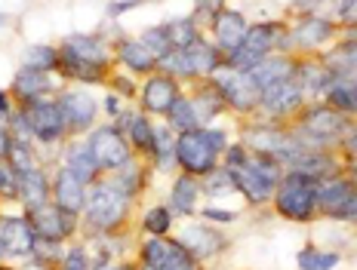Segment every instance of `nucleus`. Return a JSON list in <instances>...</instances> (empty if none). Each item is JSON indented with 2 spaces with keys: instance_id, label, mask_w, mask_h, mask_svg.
<instances>
[{
  "instance_id": "obj_43",
  "label": "nucleus",
  "mask_w": 357,
  "mask_h": 270,
  "mask_svg": "<svg viewBox=\"0 0 357 270\" xmlns=\"http://www.w3.org/2000/svg\"><path fill=\"white\" fill-rule=\"evenodd\" d=\"M158 270H197V258L188 249H182L178 243H173V252H169V258L163 261Z\"/></svg>"
},
{
  "instance_id": "obj_14",
  "label": "nucleus",
  "mask_w": 357,
  "mask_h": 270,
  "mask_svg": "<svg viewBox=\"0 0 357 270\" xmlns=\"http://www.w3.org/2000/svg\"><path fill=\"white\" fill-rule=\"evenodd\" d=\"M53 197H56L59 209H65L68 215H80V209L86 206V184L80 182L71 169L62 166L53 182Z\"/></svg>"
},
{
  "instance_id": "obj_33",
  "label": "nucleus",
  "mask_w": 357,
  "mask_h": 270,
  "mask_svg": "<svg viewBox=\"0 0 357 270\" xmlns=\"http://www.w3.org/2000/svg\"><path fill=\"white\" fill-rule=\"evenodd\" d=\"M176 138L169 126H158L154 129V160H158V169H169L176 163Z\"/></svg>"
},
{
  "instance_id": "obj_50",
  "label": "nucleus",
  "mask_w": 357,
  "mask_h": 270,
  "mask_svg": "<svg viewBox=\"0 0 357 270\" xmlns=\"http://www.w3.org/2000/svg\"><path fill=\"white\" fill-rule=\"evenodd\" d=\"M345 151H348V157H354V163H357V129L345 138Z\"/></svg>"
},
{
  "instance_id": "obj_13",
  "label": "nucleus",
  "mask_w": 357,
  "mask_h": 270,
  "mask_svg": "<svg viewBox=\"0 0 357 270\" xmlns=\"http://www.w3.org/2000/svg\"><path fill=\"white\" fill-rule=\"evenodd\" d=\"M250 31V25H247V19L241 16L237 10H219L213 16V34H215V47L219 49H225L228 56L241 47L243 43V37H247Z\"/></svg>"
},
{
  "instance_id": "obj_11",
  "label": "nucleus",
  "mask_w": 357,
  "mask_h": 270,
  "mask_svg": "<svg viewBox=\"0 0 357 270\" xmlns=\"http://www.w3.org/2000/svg\"><path fill=\"white\" fill-rule=\"evenodd\" d=\"M28 221H31L37 237H47V239H62L74 230V215H68L59 206H50V202L28 209Z\"/></svg>"
},
{
  "instance_id": "obj_49",
  "label": "nucleus",
  "mask_w": 357,
  "mask_h": 270,
  "mask_svg": "<svg viewBox=\"0 0 357 270\" xmlns=\"http://www.w3.org/2000/svg\"><path fill=\"white\" fill-rule=\"evenodd\" d=\"M114 84H117V93H121V95H132V93H136V84H132V80H126V77H117Z\"/></svg>"
},
{
  "instance_id": "obj_7",
  "label": "nucleus",
  "mask_w": 357,
  "mask_h": 270,
  "mask_svg": "<svg viewBox=\"0 0 357 270\" xmlns=\"http://www.w3.org/2000/svg\"><path fill=\"white\" fill-rule=\"evenodd\" d=\"M215 89L225 99V104H231L237 111H250L252 104H259L262 89L252 84V77L247 71H234L231 65H222L215 71Z\"/></svg>"
},
{
  "instance_id": "obj_54",
  "label": "nucleus",
  "mask_w": 357,
  "mask_h": 270,
  "mask_svg": "<svg viewBox=\"0 0 357 270\" xmlns=\"http://www.w3.org/2000/svg\"><path fill=\"white\" fill-rule=\"evenodd\" d=\"M0 270H13V267H0Z\"/></svg>"
},
{
  "instance_id": "obj_8",
  "label": "nucleus",
  "mask_w": 357,
  "mask_h": 270,
  "mask_svg": "<svg viewBox=\"0 0 357 270\" xmlns=\"http://www.w3.org/2000/svg\"><path fill=\"white\" fill-rule=\"evenodd\" d=\"M25 117L37 141H59L62 132L68 129L59 102H50V99H37L31 104H25Z\"/></svg>"
},
{
  "instance_id": "obj_48",
  "label": "nucleus",
  "mask_w": 357,
  "mask_h": 270,
  "mask_svg": "<svg viewBox=\"0 0 357 270\" xmlns=\"http://www.w3.org/2000/svg\"><path fill=\"white\" fill-rule=\"evenodd\" d=\"M10 145H13V135H10V129H6V123H0V160H6Z\"/></svg>"
},
{
  "instance_id": "obj_32",
  "label": "nucleus",
  "mask_w": 357,
  "mask_h": 270,
  "mask_svg": "<svg viewBox=\"0 0 357 270\" xmlns=\"http://www.w3.org/2000/svg\"><path fill=\"white\" fill-rule=\"evenodd\" d=\"M200 191L210 193V197H225V193L237 191V178H234V172L228 166H215L213 172H206V175H204Z\"/></svg>"
},
{
  "instance_id": "obj_25",
  "label": "nucleus",
  "mask_w": 357,
  "mask_h": 270,
  "mask_svg": "<svg viewBox=\"0 0 357 270\" xmlns=\"http://www.w3.org/2000/svg\"><path fill=\"white\" fill-rule=\"evenodd\" d=\"M117 58H121L130 71H151V68H158V56H154L142 40H121Z\"/></svg>"
},
{
  "instance_id": "obj_6",
  "label": "nucleus",
  "mask_w": 357,
  "mask_h": 270,
  "mask_svg": "<svg viewBox=\"0 0 357 270\" xmlns=\"http://www.w3.org/2000/svg\"><path fill=\"white\" fill-rule=\"evenodd\" d=\"M278 34L280 28L271 25V22H262V25H252L247 37H243V43L231 52V65L234 71H250L252 65H259L262 58H268V52L274 49V43H278Z\"/></svg>"
},
{
  "instance_id": "obj_3",
  "label": "nucleus",
  "mask_w": 357,
  "mask_h": 270,
  "mask_svg": "<svg viewBox=\"0 0 357 270\" xmlns=\"http://www.w3.org/2000/svg\"><path fill=\"white\" fill-rule=\"evenodd\" d=\"M317 178L305 175V172H289L280 178V187L274 191V206L284 219L293 221H308L317 209Z\"/></svg>"
},
{
  "instance_id": "obj_15",
  "label": "nucleus",
  "mask_w": 357,
  "mask_h": 270,
  "mask_svg": "<svg viewBox=\"0 0 357 270\" xmlns=\"http://www.w3.org/2000/svg\"><path fill=\"white\" fill-rule=\"evenodd\" d=\"M302 129H305V135H314L317 145H326L333 135H339L345 129V117L330 108H311L308 114L302 117Z\"/></svg>"
},
{
  "instance_id": "obj_40",
  "label": "nucleus",
  "mask_w": 357,
  "mask_h": 270,
  "mask_svg": "<svg viewBox=\"0 0 357 270\" xmlns=\"http://www.w3.org/2000/svg\"><path fill=\"white\" fill-rule=\"evenodd\" d=\"M145 234H151V237H163V234H169V224H173V215H169V209L167 206H154V209H148V215H145Z\"/></svg>"
},
{
  "instance_id": "obj_38",
  "label": "nucleus",
  "mask_w": 357,
  "mask_h": 270,
  "mask_svg": "<svg viewBox=\"0 0 357 270\" xmlns=\"http://www.w3.org/2000/svg\"><path fill=\"white\" fill-rule=\"evenodd\" d=\"M167 31H169V40H173V49H188L195 40H200V37H197V25H195V19L173 22V25H167Z\"/></svg>"
},
{
  "instance_id": "obj_37",
  "label": "nucleus",
  "mask_w": 357,
  "mask_h": 270,
  "mask_svg": "<svg viewBox=\"0 0 357 270\" xmlns=\"http://www.w3.org/2000/svg\"><path fill=\"white\" fill-rule=\"evenodd\" d=\"M336 264H339L336 252H326V249H302L299 252V267L302 270H333Z\"/></svg>"
},
{
  "instance_id": "obj_45",
  "label": "nucleus",
  "mask_w": 357,
  "mask_h": 270,
  "mask_svg": "<svg viewBox=\"0 0 357 270\" xmlns=\"http://www.w3.org/2000/svg\"><path fill=\"white\" fill-rule=\"evenodd\" d=\"M339 19L357 25V0H339Z\"/></svg>"
},
{
  "instance_id": "obj_44",
  "label": "nucleus",
  "mask_w": 357,
  "mask_h": 270,
  "mask_svg": "<svg viewBox=\"0 0 357 270\" xmlns=\"http://www.w3.org/2000/svg\"><path fill=\"white\" fill-rule=\"evenodd\" d=\"M62 270H89V258H86V252L80 249H71V252H65V258H62Z\"/></svg>"
},
{
  "instance_id": "obj_39",
  "label": "nucleus",
  "mask_w": 357,
  "mask_h": 270,
  "mask_svg": "<svg viewBox=\"0 0 357 270\" xmlns=\"http://www.w3.org/2000/svg\"><path fill=\"white\" fill-rule=\"evenodd\" d=\"M111 182H114L117 187H121V191L126 193V197H132V193L139 191V187H142V182H145V175H142V169L136 166V163H126L123 169H117L114 172V178H111Z\"/></svg>"
},
{
  "instance_id": "obj_26",
  "label": "nucleus",
  "mask_w": 357,
  "mask_h": 270,
  "mask_svg": "<svg viewBox=\"0 0 357 270\" xmlns=\"http://www.w3.org/2000/svg\"><path fill=\"white\" fill-rule=\"evenodd\" d=\"M185 56H188V65H191V74H195V77L197 74H215L222 68L219 49L206 40H195L188 49H185Z\"/></svg>"
},
{
  "instance_id": "obj_55",
  "label": "nucleus",
  "mask_w": 357,
  "mask_h": 270,
  "mask_svg": "<svg viewBox=\"0 0 357 270\" xmlns=\"http://www.w3.org/2000/svg\"><path fill=\"white\" fill-rule=\"evenodd\" d=\"M130 3H139V0H130Z\"/></svg>"
},
{
  "instance_id": "obj_10",
  "label": "nucleus",
  "mask_w": 357,
  "mask_h": 270,
  "mask_svg": "<svg viewBox=\"0 0 357 270\" xmlns=\"http://www.w3.org/2000/svg\"><path fill=\"white\" fill-rule=\"evenodd\" d=\"M34 239L37 234L28 219H0V258L3 255L25 258L34 252Z\"/></svg>"
},
{
  "instance_id": "obj_52",
  "label": "nucleus",
  "mask_w": 357,
  "mask_h": 270,
  "mask_svg": "<svg viewBox=\"0 0 357 270\" xmlns=\"http://www.w3.org/2000/svg\"><path fill=\"white\" fill-rule=\"evenodd\" d=\"M10 25V16H6V13H0V28H6Z\"/></svg>"
},
{
  "instance_id": "obj_19",
  "label": "nucleus",
  "mask_w": 357,
  "mask_h": 270,
  "mask_svg": "<svg viewBox=\"0 0 357 270\" xmlns=\"http://www.w3.org/2000/svg\"><path fill=\"white\" fill-rule=\"evenodd\" d=\"M50 89H53V84H50V74L47 71H34V68H22V71L16 74V80H13V93H16L25 104L43 99Z\"/></svg>"
},
{
  "instance_id": "obj_28",
  "label": "nucleus",
  "mask_w": 357,
  "mask_h": 270,
  "mask_svg": "<svg viewBox=\"0 0 357 270\" xmlns=\"http://www.w3.org/2000/svg\"><path fill=\"white\" fill-rule=\"evenodd\" d=\"M324 65L330 68L333 77H342V80L354 77L357 74V43H342L339 49H333L330 56L324 58Z\"/></svg>"
},
{
  "instance_id": "obj_12",
  "label": "nucleus",
  "mask_w": 357,
  "mask_h": 270,
  "mask_svg": "<svg viewBox=\"0 0 357 270\" xmlns=\"http://www.w3.org/2000/svg\"><path fill=\"white\" fill-rule=\"evenodd\" d=\"M59 108H62L68 129H74V132L89 129L96 114H99V104H96V99L86 93V89H68V93L59 99Z\"/></svg>"
},
{
  "instance_id": "obj_1",
  "label": "nucleus",
  "mask_w": 357,
  "mask_h": 270,
  "mask_svg": "<svg viewBox=\"0 0 357 270\" xmlns=\"http://www.w3.org/2000/svg\"><path fill=\"white\" fill-rule=\"evenodd\" d=\"M228 148V135L222 129H188L176 138V163L188 175H206L219 166V154Z\"/></svg>"
},
{
  "instance_id": "obj_30",
  "label": "nucleus",
  "mask_w": 357,
  "mask_h": 270,
  "mask_svg": "<svg viewBox=\"0 0 357 270\" xmlns=\"http://www.w3.org/2000/svg\"><path fill=\"white\" fill-rule=\"evenodd\" d=\"M167 120H169V129L173 132H188V129H197L200 126V120H197V111H195V102L191 99H178L173 102V108L167 111Z\"/></svg>"
},
{
  "instance_id": "obj_53",
  "label": "nucleus",
  "mask_w": 357,
  "mask_h": 270,
  "mask_svg": "<svg viewBox=\"0 0 357 270\" xmlns=\"http://www.w3.org/2000/svg\"><path fill=\"white\" fill-rule=\"evenodd\" d=\"M108 270H130V267H108Z\"/></svg>"
},
{
  "instance_id": "obj_21",
  "label": "nucleus",
  "mask_w": 357,
  "mask_h": 270,
  "mask_svg": "<svg viewBox=\"0 0 357 270\" xmlns=\"http://www.w3.org/2000/svg\"><path fill=\"white\" fill-rule=\"evenodd\" d=\"M65 169H71L84 184L96 182L99 172H102L99 163H96V157H93V151H89V145H77V141H74V145L68 148V154H65Z\"/></svg>"
},
{
  "instance_id": "obj_31",
  "label": "nucleus",
  "mask_w": 357,
  "mask_h": 270,
  "mask_svg": "<svg viewBox=\"0 0 357 270\" xmlns=\"http://www.w3.org/2000/svg\"><path fill=\"white\" fill-rule=\"evenodd\" d=\"M121 126H126V135H130V141L139 148V151H148L151 154L154 151V126H151V120L148 117H123L121 120ZM117 126V129H121Z\"/></svg>"
},
{
  "instance_id": "obj_20",
  "label": "nucleus",
  "mask_w": 357,
  "mask_h": 270,
  "mask_svg": "<svg viewBox=\"0 0 357 270\" xmlns=\"http://www.w3.org/2000/svg\"><path fill=\"white\" fill-rule=\"evenodd\" d=\"M250 77H252V84H256L259 89H265L268 84H278V80H287V77H293L296 74V65L289 62V58H262L259 65H252L250 68Z\"/></svg>"
},
{
  "instance_id": "obj_23",
  "label": "nucleus",
  "mask_w": 357,
  "mask_h": 270,
  "mask_svg": "<svg viewBox=\"0 0 357 270\" xmlns=\"http://www.w3.org/2000/svg\"><path fill=\"white\" fill-rule=\"evenodd\" d=\"M197 197H200V184L195 175H178L173 184V197H169V209L178 215H191L197 209Z\"/></svg>"
},
{
  "instance_id": "obj_35",
  "label": "nucleus",
  "mask_w": 357,
  "mask_h": 270,
  "mask_svg": "<svg viewBox=\"0 0 357 270\" xmlns=\"http://www.w3.org/2000/svg\"><path fill=\"white\" fill-rule=\"evenodd\" d=\"M25 68H34V71H53V68H59V52L53 47L34 43V47L25 49Z\"/></svg>"
},
{
  "instance_id": "obj_47",
  "label": "nucleus",
  "mask_w": 357,
  "mask_h": 270,
  "mask_svg": "<svg viewBox=\"0 0 357 270\" xmlns=\"http://www.w3.org/2000/svg\"><path fill=\"white\" fill-rule=\"evenodd\" d=\"M13 117V99L6 95V89H0V123H10Z\"/></svg>"
},
{
  "instance_id": "obj_42",
  "label": "nucleus",
  "mask_w": 357,
  "mask_h": 270,
  "mask_svg": "<svg viewBox=\"0 0 357 270\" xmlns=\"http://www.w3.org/2000/svg\"><path fill=\"white\" fill-rule=\"evenodd\" d=\"M6 163H10V166L19 172V175H22V172H28V169H34V151H31V145L13 141L10 154H6Z\"/></svg>"
},
{
  "instance_id": "obj_2",
  "label": "nucleus",
  "mask_w": 357,
  "mask_h": 270,
  "mask_svg": "<svg viewBox=\"0 0 357 270\" xmlns=\"http://www.w3.org/2000/svg\"><path fill=\"white\" fill-rule=\"evenodd\" d=\"M105 58L108 49L99 37L93 34H74L62 43L59 52V68H62L68 77L84 80V84H96V80L105 77Z\"/></svg>"
},
{
  "instance_id": "obj_36",
  "label": "nucleus",
  "mask_w": 357,
  "mask_h": 270,
  "mask_svg": "<svg viewBox=\"0 0 357 270\" xmlns=\"http://www.w3.org/2000/svg\"><path fill=\"white\" fill-rule=\"evenodd\" d=\"M169 252H173V243H169V239H163V237H148L145 246H142V264L158 270L163 261L169 258Z\"/></svg>"
},
{
  "instance_id": "obj_46",
  "label": "nucleus",
  "mask_w": 357,
  "mask_h": 270,
  "mask_svg": "<svg viewBox=\"0 0 357 270\" xmlns=\"http://www.w3.org/2000/svg\"><path fill=\"white\" fill-rule=\"evenodd\" d=\"M200 212H204V219H210V221H222V224H228V221H234L237 215L234 212H222V209H200Z\"/></svg>"
},
{
  "instance_id": "obj_27",
  "label": "nucleus",
  "mask_w": 357,
  "mask_h": 270,
  "mask_svg": "<svg viewBox=\"0 0 357 270\" xmlns=\"http://www.w3.org/2000/svg\"><path fill=\"white\" fill-rule=\"evenodd\" d=\"M296 80L305 93H326L333 86V74L324 62H305L296 68Z\"/></svg>"
},
{
  "instance_id": "obj_22",
  "label": "nucleus",
  "mask_w": 357,
  "mask_h": 270,
  "mask_svg": "<svg viewBox=\"0 0 357 270\" xmlns=\"http://www.w3.org/2000/svg\"><path fill=\"white\" fill-rule=\"evenodd\" d=\"M19 197L25 200L28 209H37L50 200V184H47V175L40 169H28L19 175Z\"/></svg>"
},
{
  "instance_id": "obj_24",
  "label": "nucleus",
  "mask_w": 357,
  "mask_h": 270,
  "mask_svg": "<svg viewBox=\"0 0 357 270\" xmlns=\"http://www.w3.org/2000/svg\"><path fill=\"white\" fill-rule=\"evenodd\" d=\"M330 34H333L330 22L311 16V19H305L302 25L293 31V43H296V47H302V49H314V47H321V43L330 40Z\"/></svg>"
},
{
  "instance_id": "obj_34",
  "label": "nucleus",
  "mask_w": 357,
  "mask_h": 270,
  "mask_svg": "<svg viewBox=\"0 0 357 270\" xmlns=\"http://www.w3.org/2000/svg\"><path fill=\"white\" fill-rule=\"evenodd\" d=\"M191 102H195V111H197L200 123H210V120L219 114L222 108H225V99L219 95V89H215V86L213 89H204V93H197Z\"/></svg>"
},
{
  "instance_id": "obj_41",
  "label": "nucleus",
  "mask_w": 357,
  "mask_h": 270,
  "mask_svg": "<svg viewBox=\"0 0 357 270\" xmlns=\"http://www.w3.org/2000/svg\"><path fill=\"white\" fill-rule=\"evenodd\" d=\"M142 43L148 49L154 52V56H167L169 49H173V40H169V31H167V25H158V28H148V31L142 34Z\"/></svg>"
},
{
  "instance_id": "obj_17",
  "label": "nucleus",
  "mask_w": 357,
  "mask_h": 270,
  "mask_svg": "<svg viewBox=\"0 0 357 270\" xmlns=\"http://www.w3.org/2000/svg\"><path fill=\"white\" fill-rule=\"evenodd\" d=\"M354 191H357V184L351 182V178H324V182L317 184V209L333 219V215L348 202V197H351Z\"/></svg>"
},
{
  "instance_id": "obj_18",
  "label": "nucleus",
  "mask_w": 357,
  "mask_h": 270,
  "mask_svg": "<svg viewBox=\"0 0 357 270\" xmlns=\"http://www.w3.org/2000/svg\"><path fill=\"white\" fill-rule=\"evenodd\" d=\"M178 99L176 93V80L167 77V74H158L145 84V93H142V102H145V111L148 114H167L173 108V102Z\"/></svg>"
},
{
  "instance_id": "obj_9",
  "label": "nucleus",
  "mask_w": 357,
  "mask_h": 270,
  "mask_svg": "<svg viewBox=\"0 0 357 270\" xmlns=\"http://www.w3.org/2000/svg\"><path fill=\"white\" fill-rule=\"evenodd\" d=\"M305 102V89L299 86V80L287 77V80H278V84H268L259 95V108L271 117H287L293 111H299V104Z\"/></svg>"
},
{
  "instance_id": "obj_51",
  "label": "nucleus",
  "mask_w": 357,
  "mask_h": 270,
  "mask_svg": "<svg viewBox=\"0 0 357 270\" xmlns=\"http://www.w3.org/2000/svg\"><path fill=\"white\" fill-rule=\"evenodd\" d=\"M105 114L108 117H117V114H121V108H117V99H114V95H108V99H105Z\"/></svg>"
},
{
  "instance_id": "obj_5",
  "label": "nucleus",
  "mask_w": 357,
  "mask_h": 270,
  "mask_svg": "<svg viewBox=\"0 0 357 270\" xmlns=\"http://www.w3.org/2000/svg\"><path fill=\"white\" fill-rule=\"evenodd\" d=\"M86 145H89V151H93L96 163H99V169H105V172H117L132 160L126 135L117 129V126H102V129H96L89 135Z\"/></svg>"
},
{
  "instance_id": "obj_16",
  "label": "nucleus",
  "mask_w": 357,
  "mask_h": 270,
  "mask_svg": "<svg viewBox=\"0 0 357 270\" xmlns=\"http://www.w3.org/2000/svg\"><path fill=\"white\" fill-rule=\"evenodd\" d=\"M176 243L182 246V249H188L197 261L213 258L215 252L225 249V239L215 234L213 228H188V230H182V234H178Z\"/></svg>"
},
{
  "instance_id": "obj_4",
  "label": "nucleus",
  "mask_w": 357,
  "mask_h": 270,
  "mask_svg": "<svg viewBox=\"0 0 357 270\" xmlns=\"http://www.w3.org/2000/svg\"><path fill=\"white\" fill-rule=\"evenodd\" d=\"M126 202H130V197H126L114 182H99L86 197V206H84L86 221L93 224L96 230L117 228L126 215Z\"/></svg>"
},
{
  "instance_id": "obj_29",
  "label": "nucleus",
  "mask_w": 357,
  "mask_h": 270,
  "mask_svg": "<svg viewBox=\"0 0 357 270\" xmlns=\"http://www.w3.org/2000/svg\"><path fill=\"white\" fill-rule=\"evenodd\" d=\"M326 102L339 111V114H354L357 111V80H333L326 89Z\"/></svg>"
}]
</instances>
